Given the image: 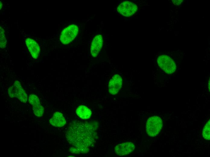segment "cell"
<instances>
[{
	"mask_svg": "<svg viewBox=\"0 0 210 157\" xmlns=\"http://www.w3.org/2000/svg\"><path fill=\"white\" fill-rule=\"evenodd\" d=\"M96 135L91 124L78 121L71 123L65 134L68 142L81 153L89 151L88 147L95 141Z\"/></svg>",
	"mask_w": 210,
	"mask_h": 157,
	"instance_id": "obj_1",
	"label": "cell"
},
{
	"mask_svg": "<svg viewBox=\"0 0 210 157\" xmlns=\"http://www.w3.org/2000/svg\"><path fill=\"white\" fill-rule=\"evenodd\" d=\"M163 123L160 117L154 116L149 117L147 120L146 130L148 134L150 136H156L160 132Z\"/></svg>",
	"mask_w": 210,
	"mask_h": 157,
	"instance_id": "obj_2",
	"label": "cell"
},
{
	"mask_svg": "<svg viewBox=\"0 0 210 157\" xmlns=\"http://www.w3.org/2000/svg\"><path fill=\"white\" fill-rule=\"evenodd\" d=\"M8 94L11 98H17L22 102L26 103L27 101V95L20 82L18 80H15L14 85L9 87Z\"/></svg>",
	"mask_w": 210,
	"mask_h": 157,
	"instance_id": "obj_3",
	"label": "cell"
},
{
	"mask_svg": "<svg viewBox=\"0 0 210 157\" xmlns=\"http://www.w3.org/2000/svg\"><path fill=\"white\" fill-rule=\"evenodd\" d=\"M78 27L74 24L70 25L62 32L60 40L64 44H67L72 42L76 37L78 32Z\"/></svg>",
	"mask_w": 210,
	"mask_h": 157,
	"instance_id": "obj_4",
	"label": "cell"
},
{
	"mask_svg": "<svg viewBox=\"0 0 210 157\" xmlns=\"http://www.w3.org/2000/svg\"><path fill=\"white\" fill-rule=\"evenodd\" d=\"M157 62L160 68L166 73L171 74L176 69V65L173 60L166 55L159 56L157 59Z\"/></svg>",
	"mask_w": 210,
	"mask_h": 157,
	"instance_id": "obj_5",
	"label": "cell"
},
{
	"mask_svg": "<svg viewBox=\"0 0 210 157\" xmlns=\"http://www.w3.org/2000/svg\"><path fill=\"white\" fill-rule=\"evenodd\" d=\"M138 8V6L135 4L131 2L125 1L119 5L117 11L122 15L129 17L135 14Z\"/></svg>",
	"mask_w": 210,
	"mask_h": 157,
	"instance_id": "obj_6",
	"label": "cell"
},
{
	"mask_svg": "<svg viewBox=\"0 0 210 157\" xmlns=\"http://www.w3.org/2000/svg\"><path fill=\"white\" fill-rule=\"evenodd\" d=\"M28 101L32 106L33 112L38 117L43 115L44 109L41 104L38 97L34 94H30L29 96Z\"/></svg>",
	"mask_w": 210,
	"mask_h": 157,
	"instance_id": "obj_7",
	"label": "cell"
},
{
	"mask_svg": "<svg viewBox=\"0 0 210 157\" xmlns=\"http://www.w3.org/2000/svg\"><path fill=\"white\" fill-rule=\"evenodd\" d=\"M122 79L119 75H114L110 80L108 84L109 93L112 95H115L122 87Z\"/></svg>",
	"mask_w": 210,
	"mask_h": 157,
	"instance_id": "obj_8",
	"label": "cell"
},
{
	"mask_svg": "<svg viewBox=\"0 0 210 157\" xmlns=\"http://www.w3.org/2000/svg\"><path fill=\"white\" fill-rule=\"evenodd\" d=\"M135 146L133 143L126 142L118 144L115 148L116 153L119 156H123L130 154L134 150Z\"/></svg>",
	"mask_w": 210,
	"mask_h": 157,
	"instance_id": "obj_9",
	"label": "cell"
},
{
	"mask_svg": "<svg viewBox=\"0 0 210 157\" xmlns=\"http://www.w3.org/2000/svg\"><path fill=\"white\" fill-rule=\"evenodd\" d=\"M25 42L32 57L33 59H37L40 52V48L38 44L34 40L29 38L26 39Z\"/></svg>",
	"mask_w": 210,
	"mask_h": 157,
	"instance_id": "obj_10",
	"label": "cell"
},
{
	"mask_svg": "<svg viewBox=\"0 0 210 157\" xmlns=\"http://www.w3.org/2000/svg\"><path fill=\"white\" fill-rule=\"evenodd\" d=\"M103 43L101 35H98L95 37L92 41L91 48V53L93 57L97 56L102 47Z\"/></svg>",
	"mask_w": 210,
	"mask_h": 157,
	"instance_id": "obj_11",
	"label": "cell"
},
{
	"mask_svg": "<svg viewBox=\"0 0 210 157\" xmlns=\"http://www.w3.org/2000/svg\"><path fill=\"white\" fill-rule=\"evenodd\" d=\"M49 122L52 125L57 127H62L66 123V120L62 114L58 112L53 114L52 117L49 120Z\"/></svg>",
	"mask_w": 210,
	"mask_h": 157,
	"instance_id": "obj_12",
	"label": "cell"
},
{
	"mask_svg": "<svg viewBox=\"0 0 210 157\" xmlns=\"http://www.w3.org/2000/svg\"><path fill=\"white\" fill-rule=\"evenodd\" d=\"M76 112L78 116L83 119H89L91 114V110L87 107L83 105L79 106L76 111Z\"/></svg>",
	"mask_w": 210,
	"mask_h": 157,
	"instance_id": "obj_13",
	"label": "cell"
},
{
	"mask_svg": "<svg viewBox=\"0 0 210 157\" xmlns=\"http://www.w3.org/2000/svg\"><path fill=\"white\" fill-rule=\"evenodd\" d=\"M202 135L203 137L206 140L210 139V120L206 123L202 131Z\"/></svg>",
	"mask_w": 210,
	"mask_h": 157,
	"instance_id": "obj_14",
	"label": "cell"
},
{
	"mask_svg": "<svg viewBox=\"0 0 210 157\" xmlns=\"http://www.w3.org/2000/svg\"><path fill=\"white\" fill-rule=\"evenodd\" d=\"M0 46L2 49H4L7 46V40L5 34V30L0 27Z\"/></svg>",
	"mask_w": 210,
	"mask_h": 157,
	"instance_id": "obj_15",
	"label": "cell"
},
{
	"mask_svg": "<svg viewBox=\"0 0 210 157\" xmlns=\"http://www.w3.org/2000/svg\"><path fill=\"white\" fill-rule=\"evenodd\" d=\"M70 151L72 153L74 154H77L79 153L78 149L75 147H72L70 148Z\"/></svg>",
	"mask_w": 210,
	"mask_h": 157,
	"instance_id": "obj_16",
	"label": "cell"
},
{
	"mask_svg": "<svg viewBox=\"0 0 210 157\" xmlns=\"http://www.w3.org/2000/svg\"><path fill=\"white\" fill-rule=\"evenodd\" d=\"M172 1L174 5H179L181 4L183 1L182 0H172Z\"/></svg>",
	"mask_w": 210,
	"mask_h": 157,
	"instance_id": "obj_17",
	"label": "cell"
},
{
	"mask_svg": "<svg viewBox=\"0 0 210 157\" xmlns=\"http://www.w3.org/2000/svg\"><path fill=\"white\" fill-rule=\"evenodd\" d=\"M0 10H1V9H2V4L1 1H0Z\"/></svg>",
	"mask_w": 210,
	"mask_h": 157,
	"instance_id": "obj_18",
	"label": "cell"
},
{
	"mask_svg": "<svg viewBox=\"0 0 210 157\" xmlns=\"http://www.w3.org/2000/svg\"><path fill=\"white\" fill-rule=\"evenodd\" d=\"M208 88L209 89V91H210V79H209V82H208Z\"/></svg>",
	"mask_w": 210,
	"mask_h": 157,
	"instance_id": "obj_19",
	"label": "cell"
}]
</instances>
